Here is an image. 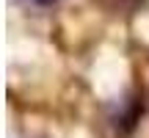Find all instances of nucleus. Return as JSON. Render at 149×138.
Returning <instances> with one entry per match:
<instances>
[{
	"mask_svg": "<svg viewBox=\"0 0 149 138\" xmlns=\"http://www.w3.org/2000/svg\"><path fill=\"white\" fill-rule=\"evenodd\" d=\"M33 3H53V0H33Z\"/></svg>",
	"mask_w": 149,
	"mask_h": 138,
	"instance_id": "1",
	"label": "nucleus"
}]
</instances>
